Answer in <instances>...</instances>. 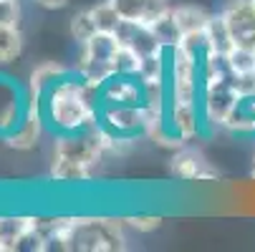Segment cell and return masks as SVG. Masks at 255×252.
<instances>
[{
	"instance_id": "obj_1",
	"label": "cell",
	"mask_w": 255,
	"mask_h": 252,
	"mask_svg": "<svg viewBox=\"0 0 255 252\" xmlns=\"http://www.w3.org/2000/svg\"><path fill=\"white\" fill-rule=\"evenodd\" d=\"M38 116L43 119L46 129L58 134H79L99 121V86L89 84L84 76L76 74V68L61 81H56L46 93L30 98Z\"/></svg>"
},
{
	"instance_id": "obj_2",
	"label": "cell",
	"mask_w": 255,
	"mask_h": 252,
	"mask_svg": "<svg viewBox=\"0 0 255 252\" xmlns=\"http://www.w3.org/2000/svg\"><path fill=\"white\" fill-rule=\"evenodd\" d=\"M109 152H119L99 124L79 134H58L53 144L51 179L61 184H81L94 176L96 167Z\"/></svg>"
},
{
	"instance_id": "obj_3",
	"label": "cell",
	"mask_w": 255,
	"mask_h": 252,
	"mask_svg": "<svg viewBox=\"0 0 255 252\" xmlns=\"http://www.w3.org/2000/svg\"><path fill=\"white\" fill-rule=\"evenodd\" d=\"M124 220L114 217H71L68 225V252H122L127 250V232Z\"/></svg>"
},
{
	"instance_id": "obj_4",
	"label": "cell",
	"mask_w": 255,
	"mask_h": 252,
	"mask_svg": "<svg viewBox=\"0 0 255 252\" xmlns=\"http://www.w3.org/2000/svg\"><path fill=\"white\" fill-rule=\"evenodd\" d=\"M96 124L117 144V149L136 141L139 136H147V114H144V106L101 103Z\"/></svg>"
},
{
	"instance_id": "obj_5",
	"label": "cell",
	"mask_w": 255,
	"mask_h": 252,
	"mask_svg": "<svg viewBox=\"0 0 255 252\" xmlns=\"http://www.w3.org/2000/svg\"><path fill=\"white\" fill-rule=\"evenodd\" d=\"M117 48H119L117 35L99 30L94 38L81 43V56L76 61V74L84 76L89 84L101 86L109 76L114 74V71H112V58H114Z\"/></svg>"
},
{
	"instance_id": "obj_6",
	"label": "cell",
	"mask_w": 255,
	"mask_h": 252,
	"mask_svg": "<svg viewBox=\"0 0 255 252\" xmlns=\"http://www.w3.org/2000/svg\"><path fill=\"white\" fill-rule=\"evenodd\" d=\"M233 79H235V74L228 76V79H207L202 84L200 103H202V114H205V121H207L210 129L223 126L228 114L235 109V103L240 101V93H238Z\"/></svg>"
},
{
	"instance_id": "obj_7",
	"label": "cell",
	"mask_w": 255,
	"mask_h": 252,
	"mask_svg": "<svg viewBox=\"0 0 255 252\" xmlns=\"http://www.w3.org/2000/svg\"><path fill=\"white\" fill-rule=\"evenodd\" d=\"M28 114V91L10 76H0V139H5Z\"/></svg>"
},
{
	"instance_id": "obj_8",
	"label": "cell",
	"mask_w": 255,
	"mask_h": 252,
	"mask_svg": "<svg viewBox=\"0 0 255 252\" xmlns=\"http://www.w3.org/2000/svg\"><path fill=\"white\" fill-rule=\"evenodd\" d=\"M99 103L144 106V81L136 74H112L99 86Z\"/></svg>"
},
{
	"instance_id": "obj_9",
	"label": "cell",
	"mask_w": 255,
	"mask_h": 252,
	"mask_svg": "<svg viewBox=\"0 0 255 252\" xmlns=\"http://www.w3.org/2000/svg\"><path fill=\"white\" fill-rule=\"evenodd\" d=\"M223 18L240 48L255 51V3L253 0H230L223 8Z\"/></svg>"
},
{
	"instance_id": "obj_10",
	"label": "cell",
	"mask_w": 255,
	"mask_h": 252,
	"mask_svg": "<svg viewBox=\"0 0 255 252\" xmlns=\"http://www.w3.org/2000/svg\"><path fill=\"white\" fill-rule=\"evenodd\" d=\"M172 174L177 179H185V182H210V179H217V171L205 159V154L192 149V147H187V144L174 152Z\"/></svg>"
},
{
	"instance_id": "obj_11",
	"label": "cell",
	"mask_w": 255,
	"mask_h": 252,
	"mask_svg": "<svg viewBox=\"0 0 255 252\" xmlns=\"http://www.w3.org/2000/svg\"><path fill=\"white\" fill-rule=\"evenodd\" d=\"M43 119L38 116V111L33 109V106L28 103V114L23 116V121L3 139L8 149H15V152H28V149H35L38 147V141L43 136Z\"/></svg>"
},
{
	"instance_id": "obj_12",
	"label": "cell",
	"mask_w": 255,
	"mask_h": 252,
	"mask_svg": "<svg viewBox=\"0 0 255 252\" xmlns=\"http://www.w3.org/2000/svg\"><path fill=\"white\" fill-rule=\"evenodd\" d=\"M38 217L33 214H0V252H15L28 232L35 230Z\"/></svg>"
},
{
	"instance_id": "obj_13",
	"label": "cell",
	"mask_w": 255,
	"mask_h": 252,
	"mask_svg": "<svg viewBox=\"0 0 255 252\" xmlns=\"http://www.w3.org/2000/svg\"><path fill=\"white\" fill-rule=\"evenodd\" d=\"M112 3L124 20H136L147 25H152L157 18L172 10L167 0H112Z\"/></svg>"
},
{
	"instance_id": "obj_14",
	"label": "cell",
	"mask_w": 255,
	"mask_h": 252,
	"mask_svg": "<svg viewBox=\"0 0 255 252\" xmlns=\"http://www.w3.org/2000/svg\"><path fill=\"white\" fill-rule=\"evenodd\" d=\"M71 74V68H66L63 63H56V61H46V63H38L33 71H30V79H28V96L35 98L46 93L56 81H61L63 76Z\"/></svg>"
},
{
	"instance_id": "obj_15",
	"label": "cell",
	"mask_w": 255,
	"mask_h": 252,
	"mask_svg": "<svg viewBox=\"0 0 255 252\" xmlns=\"http://www.w3.org/2000/svg\"><path fill=\"white\" fill-rule=\"evenodd\" d=\"M205 35H207V51H210V53H223V56H228V53L235 48L233 33H230V28H228L223 13H220V15H210V23H207V28H205Z\"/></svg>"
},
{
	"instance_id": "obj_16",
	"label": "cell",
	"mask_w": 255,
	"mask_h": 252,
	"mask_svg": "<svg viewBox=\"0 0 255 252\" xmlns=\"http://www.w3.org/2000/svg\"><path fill=\"white\" fill-rule=\"evenodd\" d=\"M172 18L177 20L182 35L195 33V30H205L207 23H210V13L200 5H177V8H172Z\"/></svg>"
},
{
	"instance_id": "obj_17",
	"label": "cell",
	"mask_w": 255,
	"mask_h": 252,
	"mask_svg": "<svg viewBox=\"0 0 255 252\" xmlns=\"http://www.w3.org/2000/svg\"><path fill=\"white\" fill-rule=\"evenodd\" d=\"M23 53V35L18 25H0V66L13 63Z\"/></svg>"
},
{
	"instance_id": "obj_18",
	"label": "cell",
	"mask_w": 255,
	"mask_h": 252,
	"mask_svg": "<svg viewBox=\"0 0 255 252\" xmlns=\"http://www.w3.org/2000/svg\"><path fill=\"white\" fill-rule=\"evenodd\" d=\"M152 30H154L157 41H159L162 46H179V41H182V30H179L177 20L172 18V10L164 13L162 18H157V20L152 23Z\"/></svg>"
},
{
	"instance_id": "obj_19",
	"label": "cell",
	"mask_w": 255,
	"mask_h": 252,
	"mask_svg": "<svg viewBox=\"0 0 255 252\" xmlns=\"http://www.w3.org/2000/svg\"><path fill=\"white\" fill-rule=\"evenodd\" d=\"M96 33H99V25H96V20H94L91 8L74 13V18H71V35H74L79 43H86L89 38H94Z\"/></svg>"
},
{
	"instance_id": "obj_20",
	"label": "cell",
	"mask_w": 255,
	"mask_h": 252,
	"mask_svg": "<svg viewBox=\"0 0 255 252\" xmlns=\"http://www.w3.org/2000/svg\"><path fill=\"white\" fill-rule=\"evenodd\" d=\"M91 13H94V20H96V25H99L101 33H114L117 25L122 23V15H119V10L114 8L112 0H104V3L94 5Z\"/></svg>"
},
{
	"instance_id": "obj_21",
	"label": "cell",
	"mask_w": 255,
	"mask_h": 252,
	"mask_svg": "<svg viewBox=\"0 0 255 252\" xmlns=\"http://www.w3.org/2000/svg\"><path fill=\"white\" fill-rule=\"evenodd\" d=\"M139 53L131 51L129 46H122L114 51V58H112V71L114 74H136L139 71Z\"/></svg>"
},
{
	"instance_id": "obj_22",
	"label": "cell",
	"mask_w": 255,
	"mask_h": 252,
	"mask_svg": "<svg viewBox=\"0 0 255 252\" xmlns=\"http://www.w3.org/2000/svg\"><path fill=\"white\" fill-rule=\"evenodd\" d=\"M228 58H230V66H233L235 74H248V71H255V51L253 48L235 46L228 53Z\"/></svg>"
},
{
	"instance_id": "obj_23",
	"label": "cell",
	"mask_w": 255,
	"mask_h": 252,
	"mask_svg": "<svg viewBox=\"0 0 255 252\" xmlns=\"http://www.w3.org/2000/svg\"><path fill=\"white\" fill-rule=\"evenodd\" d=\"M124 225L136 232H152L162 225V217H157V214H134V217H124Z\"/></svg>"
},
{
	"instance_id": "obj_24",
	"label": "cell",
	"mask_w": 255,
	"mask_h": 252,
	"mask_svg": "<svg viewBox=\"0 0 255 252\" xmlns=\"http://www.w3.org/2000/svg\"><path fill=\"white\" fill-rule=\"evenodd\" d=\"M0 25H20L18 0H0Z\"/></svg>"
},
{
	"instance_id": "obj_25",
	"label": "cell",
	"mask_w": 255,
	"mask_h": 252,
	"mask_svg": "<svg viewBox=\"0 0 255 252\" xmlns=\"http://www.w3.org/2000/svg\"><path fill=\"white\" fill-rule=\"evenodd\" d=\"M35 5H41V8H46V10H58V8H63L68 0H33Z\"/></svg>"
},
{
	"instance_id": "obj_26",
	"label": "cell",
	"mask_w": 255,
	"mask_h": 252,
	"mask_svg": "<svg viewBox=\"0 0 255 252\" xmlns=\"http://www.w3.org/2000/svg\"><path fill=\"white\" fill-rule=\"evenodd\" d=\"M253 179H255V157H253Z\"/></svg>"
},
{
	"instance_id": "obj_27",
	"label": "cell",
	"mask_w": 255,
	"mask_h": 252,
	"mask_svg": "<svg viewBox=\"0 0 255 252\" xmlns=\"http://www.w3.org/2000/svg\"><path fill=\"white\" fill-rule=\"evenodd\" d=\"M253 3H255V0H253Z\"/></svg>"
}]
</instances>
